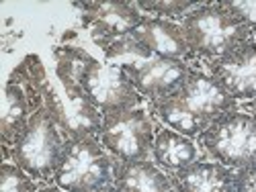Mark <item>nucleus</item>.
Here are the masks:
<instances>
[{"mask_svg": "<svg viewBox=\"0 0 256 192\" xmlns=\"http://www.w3.org/2000/svg\"><path fill=\"white\" fill-rule=\"evenodd\" d=\"M154 115L184 137H199L220 117L236 111L234 98L211 74L190 70L182 86L158 100H150Z\"/></svg>", "mask_w": 256, "mask_h": 192, "instance_id": "1", "label": "nucleus"}, {"mask_svg": "<svg viewBox=\"0 0 256 192\" xmlns=\"http://www.w3.org/2000/svg\"><path fill=\"white\" fill-rule=\"evenodd\" d=\"M54 55L56 70L70 74L102 115L138 109L142 104L144 96L134 88L119 63H100L74 45H60L54 49Z\"/></svg>", "mask_w": 256, "mask_h": 192, "instance_id": "2", "label": "nucleus"}, {"mask_svg": "<svg viewBox=\"0 0 256 192\" xmlns=\"http://www.w3.org/2000/svg\"><path fill=\"white\" fill-rule=\"evenodd\" d=\"M180 27L190 53L205 59H218L252 39V31L222 8L220 2L199 4L188 10Z\"/></svg>", "mask_w": 256, "mask_h": 192, "instance_id": "3", "label": "nucleus"}, {"mask_svg": "<svg viewBox=\"0 0 256 192\" xmlns=\"http://www.w3.org/2000/svg\"><path fill=\"white\" fill-rule=\"evenodd\" d=\"M44 106L66 141L98 137L102 129V113L86 98L80 84L62 70H56V82L48 78L44 84Z\"/></svg>", "mask_w": 256, "mask_h": 192, "instance_id": "4", "label": "nucleus"}, {"mask_svg": "<svg viewBox=\"0 0 256 192\" xmlns=\"http://www.w3.org/2000/svg\"><path fill=\"white\" fill-rule=\"evenodd\" d=\"M64 147H66V139L50 111L41 106L31 115L23 133L10 147V156L14 164L25 170L31 178L48 180L56 174L64 156Z\"/></svg>", "mask_w": 256, "mask_h": 192, "instance_id": "5", "label": "nucleus"}, {"mask_svg": "<svg viewBox=\"0 0 256 192\" xmlns=\"http://www.w3.org/2000/svg\"><path fill=\"white\" fill-rule=\"evenodd\" d=\"M113 164L98 137L68 139L54 180L66 192H94L113 184Z\"/></svg>", "mask_w": 256, "mask_h": 192, "instance_id": "6", "label": "nucleus"}, {"mask_svg": "<svg viewBox=\"0 0 256 192\" xmlns=\"http://www.w3.org/2000/svg\"><path fill=\"white\" fill-rule=\"evenodd\" d=\"M197 139L205 152L226 168L256 166V119L250 113L232 111L220 117Z\"/></svg>", "mask_w": 256, "mask_h": 192, "instance_id": "7", "label": "nucleus"}, {"mask_svg": "<svg viewBox=\"0 0 256 192\" xmlns=\"http://www.w3.org/2000/svg\"><path fill=\"white\" fill-rule=\"evenodd\" d=\"M156 133L154 121L144 109L102 115L98 141L119 162H144L152 156Z\"/></svg>", "mask_w": 256, "mask_h": 192, "instance_id": "8", "label": "nucleus"}, {"mask_svg": "<svg viewBox=\"0 0 256 192\" xmlns=\"http://www.w3.org/2000/svg\"><path fill=\"white\" fill-rule=\"evenodd\" d=\"M76 6L82 8V25L90 31L92 41L100 49H106L119 37L130 35L144 20L138 4L127 0L76 2Z\"/></svg>", "mask_w": 256, "mask_h": 192, "instance_id": "9", "label": "nucleus"}, {"mask_svg": "<svg viewBox=\"0 0 256 192\" xmlns=\"http://www.w3.org/2000/svg\"><path fill=\"white\" fill-rule=\"evenodd\" d=\"M119 68L130 78L134 88L144 98H150V100H158L176 92L190 72L186 61L166 59L158 55L146 57V59H140V57L127 59L119 63Z\"/></svg>", "mask_w": 256, "mask_h": 192, "instance_id": "10", "label": "nucleus"}, {"mask_svg": "<svg viewBox=\"0 0 256 192\" xmlns=\"http://www.w3.org/2000/svg\"><path fill=\"white\" fill-rule=\"evenodd\" d=\"M207 68L236 100H256V43L248 41L218 59H209Z\"/></svg>", "mask_w": 256, "mask_h": 192, "instance_id": "11", "label": "nucleus"}, {"mask_svg": "<svg viewBox=\"0 0 256 192\" xmlns=\"http://www.w3.org/2000/svg\"><path fill=\"white\" fill-rule=\"evenodd\" d=\"M132 35L152 55L166 57V59H178V61H188L190 57H195L186 45L182 27L176 25L174 20L158 18V16H144V20L132 31Z\"/></svg>", "mask_w": 256, "mask_h": 192, "instance_id": "12", "label": "nucleus"}, {"mask_svg": "<svg viewBox=\"0 0 256 192\" xmlns=\"http://www.w3.org/2000/svg\"><path fill=\"white\" fill-rule=\"evenodd\" d=\"M168 176L176 192H238L234 170L220 162H195Z\"/></svg>", "mask_w": 256, "mask_h": 192, "instance_id": "13", "label": "nucleus"}, {"mask_svg": "<svg viewBox=\"0 0 256 192\" xmlns=\"http://www.w3.org/2000/svg\"><path fill=\"white\" fill-rule=\"evenodd\" d=\"M113 184L121 192H176L174 184L170 182L154 162H119L113 164Z\"/></svg>", "mask_w": 256, "mask_h": 192, "instance_id": "14", "label": "nucleus"}, {"mask_svg": "<svg viewBox=\"0 0 256 192\" xmlns=\"http://www.w3.org/2000/svg\"><path fill=\"white\" fill-rule=\"evenodd\" d=\"M154 164L166 172H178L199 162V149L190 137H184L172 129H160L152 145Z\"/></svg>", "mask_w": 256, "mask_h": 192, "instance_id": "15", "label": "nucleus"}, {"mask_svg": "<svg viewBox=\"0 0 256 192\" xmlns=\"http://www.w3.org/2000/svg\"><path fill=\"white\" fill-rule=\"evenodd\" d=\"M136 4L140 10L158 14V18H178L184 16L188 10H193L195 6H199L190 0H140Z\"/></svg>", "mask_w": 256, "mask_h": 192, "instance_id": "16", "label": "nucleus"}, {"mask_svg": "<svg viewBox=\"0 0 256 192\" xmlns=\"http://www.w3.org/2000/svg\"><path fill=\"white\" fill-rule=\"evenodd\" d=\"M0 192H37L33 178L16 164H2L0 170Z\"/></svg>", "mask_w": 256, "mask_h": 192, "instance_id": "17", "label": "nucleus"}, {"mask_svg": "<svg viewBox=\"0 0 256 192\" xmlns=\"http://www.w3.org/2000/svg\"><path fill=\"white\" fill-rule=\"evenodd\" d=\"M220 6L246 25L252 33L256 31V0H222Z\"/></svg>", "mask_w": 256, "mask_h": 192, "instance_id": "18", "label": "nucleus"}, {"mask_svg": "<svg viewBox=\"0 0 256 192\" xmlns=\"http://www.w3.org/2000/svg\"><path fill=\"white\" fill-rule=\"evenodd\" d=\"M234 182H236L238 192H256V166L236 170L234 172Z\"/></svg>", "mask_w": 256, "mask_h": 192, "instance_id": "19", "label": "nucleus"}, {"mask_svg": "<svg viewBox=\"0 0 256 192\" xmlns=\"http://www.w3.org/2000/svg\"><path fill=\"white\" fill-rule=\"evenodd\" d=\"M94 192H121L115 184H109V186H102V188H98V190H94Z\"/></svg>", "mask_w": 256, "mask_h": 192, "instance_id": "20", "label": "nucleus"}, {"mask_svg": "<svg viewBox=\"0 0 256 192\" xmlns=\"http://www.w3.org/2000/svg\"><path fill=\"white\" fill-rule=\"evenodd\" d=\"M37 192H66V190H62L60 186H50V188H41Z\"/></svg>", "mask_w": 256, "mask_h": 192, "instance_id": "21", "label": "nucleus"}, {"mask_svg": "<svg viewBox=\"0 0 256 192\" xmlns=\"http://www.w3.org/2000/svg\"><path fill=\"white\" fill-rule=\"evenodd\" d=\"M250 115H252V117L256 119V100H254V102L250 104Z\"/></svg>", "mask_w": 256, "mask_h": 192, "instance_id": "22", "label": "nucleus"}]
</instances>
